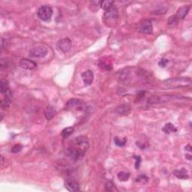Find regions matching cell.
<instances>
[{
	"mask_svg": "<svg viewBox=\"0 0 192 192\" xmlns=\"http://www.w3.org/2000/svg\"><path fill=\"white\" fill-rule=\"evenodd\" d=\"M89 147V141L85 136L75 138L66 149V154L73 161L81 159Z\"/></svg>",
	"mask_w": 192,
	"mask_h": 192,
	"instance_id": "6da1fadb",
	"label": "cell"
},
{
	"mask_svg": "<svg viewBox=\"0 0 192 192\" xmlns=\"http://www.w3.org/2000/svg\"><path fill=\"white\" fill-rule=\"evenodd\" d=\"M104 21L107 26L110 24H116V21L119 18V13L118 9L115 5H113L110 8L107 9L104 14Z\"/></svg>",
	"mask_w": 192,
	"mask_h": 192,
	"instance_id": "7a4b0ae2",
	"label": "cell"
},
{
	"mask_svg": "<svg viewBox=\"0 0 192 192\" xmlns=\"http://www.w3.org/2000/svg\"><path fill=\"white\" fill-rule=\"evenodd\" d=\"M191 80L188 77H179V78H171L164 81V84L170 88L182 87L189 86Z\"/></svg>",
	"mask_w": 192,
	"mask_h": 192,
	"instance_id": "3957f363",
	"label": "cell"
},
{
	"mask_svg": "<svg viewBox=\"0 0 192 192\" xmlns=\"http://www.w3.org/2000/svg\"><path fill=\"white\" fill-rule=\"evenodd\" d=\"M38 17L44 22H48L51 20L53 15V9L48 5H42L38 10Z\"/></svg>",
	"mask_w": 192,
	"mask_h": 192,
	"instance_id": "277c9868",
	"label": "cell"
},
{
	"mask_svg": "<svg viewBox=\"0 0 192 192\" xmlns=\"http://www.w3.org/2000/svg\"><path fill=\"white\" fill-rule=\"evenodd\" d=\"M137 29L139 32L143 33V34H152L153 32L152 24L151 21L149 20H142L138 24Z\"/></svg>",
	"mask_w": 192,
	"mask_h": 192,
	"instance_id": "5b68a950",
	"label": "cell"
},
{
	"mask_svg": "<svg viewBox=\"0 0 192 192\" xmlns=\"http://www.w3.org/2000/svg\"><path fill=\"white\" fill-rule=\"evenodd\" d=\"M48 50L46 47L42 46H38L32 48L29 52V55L31 58H44V56H47Z\"/></svg>",
	"mask_w": 192,
	"mask_h": 192,
	"instance_id": "8992f818",
	"label": "cell"
},
{
	"mask_svg": "<svg viewBox=\"0 0 192 192\" xmlns=\"http://www.w3.org/2000/svg\"><path fill=\"white\" fill-rule=\"evenodd\" d=\"M72 46L71 41L69 38H63V39L60 40L56 44V48L60 51L63 53H67L71 50Z\"/></svg>",
	"mask_w": 192,
	"mask_h": 192,
	"instance_id": "52a82bcc",
	"label": "cell"
},
{
	"mask_svg": "<svg viewBox=\"0 0 192 192\" xmlns=\"http://www.w3.org/2000/svg\"><path fill=\"white\" fill-rule=\"evenodd\" d=\"M81 77L85 86H90L94 80V74L91 70L85 71L81 74Z\"/></svg>",
	"mask_w": 192,
	"mask_h": 192,
	"instance_id": "ba28073f",
	"label": "cell"
},
{
	"mask_svg": "<svg viewBox=\"0 0 192 192\" xmlns=\"http://www.w3.org/2000/svg\"><path fill=\"white\" fill-rule=\"evenodd\" d=\"M65 187L68 191L71 192H75L80 191V185L79 183L75 179H67L65 182Z\"/></svg>",
	"mask_w": 192,
	"mask_h": 192,
	"instance_id": "9c48e42d",
	"label": "cell"
},
{
	"mask_svg": "<svg viewBox=\"0 0 192 192\" xmlns=\"http://www.w3.org/2000/svg\"><path fill=\"white\" fill-rule=\"evenodd\" d=\"M20 66L22 68L26 69V70H33L37 68V64L34 61L29 59H22L20 61Z\"/></svg>",
	"mask_w": 192,
	"mask_h": 192,
	"instance_id": "30bf717a",
	"label": "cell"
},
{
	"mask_svg": "<svg viewBox=\"0 0 192 192\" xmlns=\"http://www.w3.org/2000/svg\"><path fill=\"white\" fill-rule=\"evenodd\" d=\"M131 111V107L128 104H122L120 106L117 107L115 110V112L120 116H125L128 115Z\"/></svg>",
	"mask_w": 192,
	"mask_h": 192,
	"instance_id": "8fae6325",
	"label": "cell"
},
{
	"mask_svg": "<svg viewBox=\"0 0 192 192\" xmlns=\"http://www.w3.org/2000/svg\"><path fill=\"white\" fill-rule=\"evenodd\" d=\"M99 67L103 70L110 71L112 69V64L107 59L102 58L99 61Z\"/></svg>",
	"mask_w": 192,
	"mask_h": 192,
	"instance_id": "7c38bea8",
	"label": "cell"
},
{
	"mask_svg": "<svg viewBox=\"0 0 192 192\" xmlns=\"http://www.w3.org/2000/svg\"><path fill=\"white\" fill-rule=\"evenodd\" d=\"M189 9H190V6H189V5H184V6L179 8L177 14H176L175 15L177 16V17L179 20V19H184L185 17L187 15Z\"/></svg>",
	"mask_w": 192,
	"mask_h": 192,
	"instance_id": "4fadbf2b",
	"label": "cell"
},
{
	"mask_svg": "<svg viewBox=\"0 0 192 192\" xmlns=\"http://www.w3.org/2000/svg\"><path fill=\"white\" fill-rule=\"evenodd\" d=\"M174 175L180 179H186L189 178L188 171L185 168H182L181 170H176L174 172Z\"/></svg>",
	"mask_w": 192,
	"mask_h": 192,
	"instance_id": "5bb4252c",
	"label": "cell"
},
{
	"mask_svg": "<svg viewBox=\"0 0 192 192\" xmlns=\"http://www.w3.org/2000/svg\"><path fill=\"white\" fill-rule=\"evenodd\" d=\"M162 131L164 134H170L171 133H176L177 131V128L172 123H167L162 128Z\"/></svg>",
	"mask_w": 192,
	"mask_h": 192,
	"instance_id": "9a60e30c",
	"label": "cell"
},
{
	"mask_svg": "<svg viewBox=\"0 0 192 192\" xmlns=\"http://www.w3.org/2000/svg\"><path fill=\"white\" fill-rule=\"evenodd\" d=\"M79 105H80V100L73 99H71V100H69L68 102H67L65 107L67 108V109H72V108L77 107L79 106Z\"/></svg>",
	"mask_w": 192,
	"mask_h": 192,
	"instance_id": "2e32d148",
	"label": "cell"
},
{
	"mask_svg": "<svg viewBox=\"0 0 192 192\" xmlns=\"http://www.w3.org/2000/svg\"><path fill=\"white\" fill-rule=\"evenodd\" d=\"M55 110L52 107H47L44 110V116L47 120H50L54 116Z\"/></svg>",
	"mask_w": 192,
	"mask_h": 192,
	"instance_id": "e0dca14e",
	"label": "cell"
},
{
	"mask_svg": "<svg viewBox=\"0 0 192 192\" xmlns=\"http://www.w3.org/2000/svg\"><path fill=\"white\" fill-rule=\"evenodd\" d=\"M130 176H131V174L128 173V172H125V171H121L119 172V173H118L117 174L118 179H119V181L121 182L128 181Z\"/></svg>",
	"mask_w": 192,
	"mask_h": 192,
	"instance_id": "ac0fdd59",
	"label": "cell"
},
{
	"mask_svg": "<svg viewBox=\"0 0 192 192\" xmlns=\"http://www.w3.org/2000/svg\"><path fill=\"white\" fill-rule=\"evenodd\" d=\"M0 90H1V92L2 94L7 93L9 89V84H8V82L5 80H1L0 81Z\"/></svg>",
	"mask_w": 192,
	"mask_h": 192,
	"instance_id": "d6986e66",
	"label": "cell"
},
{
	"mask_svg": "<svg viewBox=\"0 0 192 192\" xmlns=\"http://www.w3.org/2000/svg\"><path fill=\"white\" fill-rule=\"evenodd\" d=\"M74 131V128L73 127H68V128H65V129L63 130L61 133V135L63 136V138H68L71 134H72Z\"/></svg>",
	"mask_w": 192,
	"mask_h": 192,
	"instance_id": "ffe728a7",
	"label": "cell"
},
{
	"mask_svg": "<svg viewBox=\"0 0 192 192\" xmlns=\"http://www.w3.org/2000/svg\"><path fill=\"white\" fill-rule=\"evenodd\" d=\"M178 21H179V19L177 18V16L173 15L168 18V21H167V25H168L170 27H173L178 24Z\"/></svg>",
	"mask_w": 192,
	"mask_h": 192,
	"instance_id": "44dd1931",
	"label": "cell"
},
{
	"mask_svg": "<svg viewBox=\"0 0 192 192\" xmlns=\"http://www.w3.org/2000/svg\"><path fill=\"white\" fill-rule=\"evenodd\" d=\"M114 143H115L116 146H117L119 147L125 146L127 143V139L126 138H124L123 139H120L118 137H116V138H114Z\"/></svg>",
	"mask_w": 192,
	"mask_h": 192,
	"instance_id": "7402d4cb",
	"label": "cell"
},
{
	"mask_svg": "<svg viewBox=\"0 0 192 192\" xmlns=\"http://www.w3.org/2000/svg\"><path fill=\"white\" fill-rule=\"evenodd\" d=\"M114 4V2L113 1H102L100 4L101 8H103L104 11H106L107 9H108L109 8H110Z\"/></svg>",
	"mask_w": 192,
	"mask_h": 192,
	"instance_id": "603a6c76",
	"label": "cell"
},
{
	"mask_svg": "<svg viewBox=\"0 0 192 192\" xmlns=\"http://www.w3.org/2000/svg\"><path fill=\"white\" fill-rule=\"evenodd\" d=\"M136 182H142V183H146L148 182L149 178L144 174H141V175L138 176L136 178Z\"/></svg>",
	"mask_w": 192,
	"mask_h": 192,
	"instance_id": "cb8c5ba5",
	"label": "cell"
},
{
	"mask_svg": "<svg viewBox=\"0 0 192 192\" xmlns=\"http://www.w3.org/2000/svg\"><path fill=\"white\" fill-rule=\"evenodd\" d=\"M105 188H106V190L108 191H113L116 190V189H115V185H114L113 182L110 181V180H108V181L107 182L106 185H105Z\"/></svg>",
	"mask_w": 192,
	"mask_h": 192,
	"instance_id": "d4e9b609",
	"label": "cell"
},
{
	"mask_svg": "<svg viewBox=\"0 0 192 192\" xmlns=\"http://www.w3.org/2000/svg\"><path fill=\"white\" fill-rule=\"evenodd\" d=\"M23 149V146L21 145V144H15L14 146L11 148V152L13 153H18Z\"/></svg>",
	"mask_w": 192,
	"mask_h": 192,
	"instance_id": "484cf974",
	"label": "cell"
},
{
	"mask_svg": "<svg viewBox=\"0 0 192 192\" xmlns=\"http://www.w3.org/2000/svg\"><path fill=\"white\" fill-rule=\"evenodd\" d=\"M134 158L136 159V162H135V168L138 170L140 167L141 163V157L140 155H134Z\"/></svg>",
	"mask_w": 192,
	"mask_h": 192,
	"instance_id": "4316f807",
	"label": "cell"
},
{
	"mask_svg": "<svg viewBox=\"0 0 192 192\" xmlns=\"http://www.w3.org/2000/svg\"><path fill=\"white\" fill-rule=\"evenodd\" d=\"M169 60L167 59H161L159 62H158V65L161 68H165L167 64L168 63Z\"/></svg>",
	"mask_w": 192,
	"mask_h": 192,
	"instance_id": "83f0119b",
	"label": "cell"
},
{
	"mask_svg": "<svg viewBox=\"0 0 192 192\" xmlns=\"http://www.w3.org/2000/svg\"><path fill=\"white\" fill-rule=\"evenodd\" d=\"M136 143H137V146H138L140 149H144L146 148V144H144L143 143H141L140 142V141H138V142H137Z\"/></svg>",
	"mask_w": 192,
	"mask_h": 192,
	"instance_id": "f1b7e54d",
	"label": "cell"
},
{
	"mask_svg": "<svg viewBox=\"0 0 192 192\" xmlns=\"http://www.w3.org/2000/svg\"><path fill=\"white\" fill-rule=\"evenodd\" d=\"M185 149L187 150V151H188V152H191V146L190 144H188V145L186 146L185 147Z\"/></svg>",
	"mask_w": 192,
	"mask_h": 192,
	"instance_id": "f546056e",
	"label": "cell"
},
{
	"mask_svg": "<svg viewBox=\"0 0 192 192\" xmlns=\"http://www.w3.org/2000/svg\"><path fill=\"white\" fill-rule=\"evenodd\" d=\"M185 158H187V159H188L189 161H191V155H186Z\"/></svg>",
	"mask_w": 192,
	"mask_h": 192,
	"instance_id": "4dcf8cb0",
	"label": "cell"
}]
</instances>
